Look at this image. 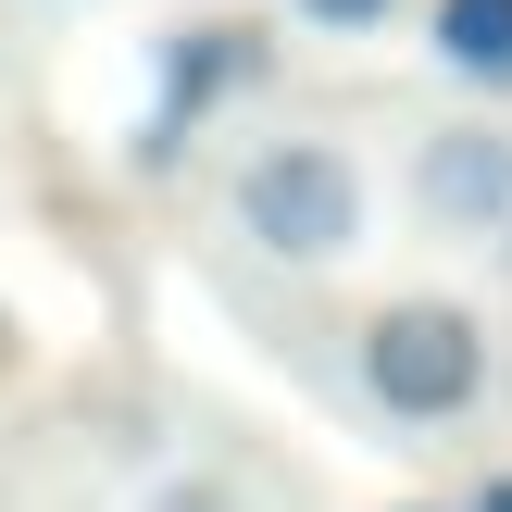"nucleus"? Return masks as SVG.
I'll use <instances>...</instances> for the list:
<instances>
[{"label":"nucleus","mask_w":512,"mask_h":512,"mask_svg":"<svg viewBox=\"0 0 512 512\" xmlns=\"http://www.w3.org/2000/svg\"><path fill=\"white\" fill-rule=\"evenodd\" d=\"M425 63L475 100H512V0H425Z\"/></svg>","instance_id":"5"},{"label":"nucleus","mask_w":512,"mask_h":512,"mask_svg":"<svg viewBox=\"0 0 512 512\" xmlns=\"http://www.w3.org/2000/svg\"><path fill=\"white\" fill-rule=\"evenodd\" d=\"M400 200H413L425 238L488 250L500 225H512V125L500 113H438L413 138V163H400Z\"/></svg>","instance_id":"4"},{"label":"nucleus","mask_w":512,"mask_h":512,"mask_svg":"<svg viewBox=\"0 0 512 512\" xmlns=\"http://www.w3.org/2000/svg\"><path fill=\"white\" fill-rule=\"evenodd\" d=\"M275 75V38L250 13H188V25H163V38H150V113H138V163L163 175V163H188V138L213 113H238L250 88H263Z\"/></svg>","instance_id":"3"},{"label":"nucleus","mask_w":512,"mask_h":512,"mask_svg":"<svg viewBox=\"0 0 512 512\" xmlns=\"http://www.w3.org/2000/svg\"><path fill=\"white\" fill-rule=\"evenodd\" d=\"M350 375H363V400H375L388 425L438 438V425H463L475 400H488V325H475L463 300H438V288H400V300L363 313Z\"/></svg>","instance_id":"2"},{"label":"nucleus","mask_w":512,"mask_h":512,"mask_svg":"<svg viewBox=\"0 0 512 512\" xmlns=\"http://www.w3.org/2000/svg\"><path fill=\"white\" fill-rule=\"evenodd\" d=\"M488 250H500V275H512V225H500V238H488Z\"/></svg>","instance_id":"9"},{"label":"nucleus","mask_w":512,"mask_h":512,"mask_svg":"<svg viewBox=\"0 0 512 512\" xmlns=\"http://www.w3.org/2000/svg\"><path fill=\"white\" fill-rule=\"evenodd\" d=\"M125 512H263V500H250L225 463H175V475H150V488L125 500Z\"/></svg>","instance_id":"6"},{"label":"nucleus","mask_w":512,"mask_h":512,"mask_svg":"<svg viewBox=\"0 0 512 512\" xmlns=\"http://www.w3.org/2000/svg\"><path fill=\"white\" fill-rule=\"evenodd\" d=\"M213 213L250 263L275 275H338L350 250L375 238V175L350 163V138H313V125H275L238 163L213 175Z\"/></svg>","instance_id":"1"},{"label":"nucleus","mask_w":512,"mask_h":512,"mask_svg":"<svg viewBox=\"0 0 512 512\" xmlns=\"http://www.w3.org/2000/svg\"><path fill=\"white\" fill-rule=\"evenodd\" d=\"M475 512H512V475H500V488H475Z\"/></svg>","instance_id":"8"},{"label":"nucleus","mask_w":512,"mask_h":512,"mask_svg":"<svg viewBox=\"0 0 512 512\" xmlns=\"http://www.w3.org/2000/svg\"><path fill=\"white\" fill-rule=\"evenodd\" d=\"M400 13L413 0H288V25H313V38H388Z\"/></svg>","instance_id":"7"}]
</instances>
